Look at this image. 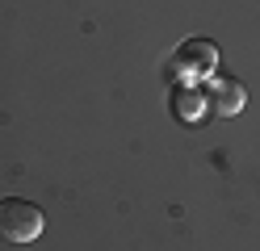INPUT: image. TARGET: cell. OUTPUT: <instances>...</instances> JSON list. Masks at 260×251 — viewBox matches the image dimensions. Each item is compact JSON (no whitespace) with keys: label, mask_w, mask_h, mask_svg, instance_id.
Wrapping results in <instances>:
<instances>
[{"label":"cell","mask_w":260,"mask_h":251,"mask_svg":"<svg viewBox=\"0 0 260 251\" xmlns=\"http://www.w3.org/2000/svg\"><path fill=\"white\" fill-rule=\"evenodd\" d=\"M42 226H46V218H42V209L34 201H25V197L0 201V234L9 243H34L42 234Z\"/></svg>","instance_id":"1"},{"label":"cell","mask_w":260,"mask_h":251,"mask_svg":"<svg viewBox=\"0 0 260 251\" xmlns=\"http://www.w3.org/2000/svg\"><path fill=\"white\" fill-rule=\"evenodd\" d=\"M176 71L189 76V80H198V76H210L214 71V63H218V46L210 42V38H189L176 46Z\"/></svg>","instance_id":"2"},{"label":"cell","mask_w":260,"mask_h":251,"mask_svg":"<svg viewBox=\"0 0 260 251\" xmlns=\"http://www.w3.org/2000/svg\"><path fill=\"white\" fill-rule=\"evenodd\" d=\"M206 109L218 113V117L239 113V109H243V84H239V80H226V76L210 80V88H206Z\"/></svg>","instance_id":"3"},{"label":"cell","mask_w":260,"mask_h":251,"mask_svg":"<svg viewBox=\"0 0 260 251\" xmlns=\"http://www.w3.org/2000/svg\"><path fill=\"white\" fill-rule=\"evenodd\" d=\"M172 113L181 117V122H198V117L206 113V92L198 88V84H181V88L172 92Z\"/></svg>","instance_id":"4"}]
</instances>
